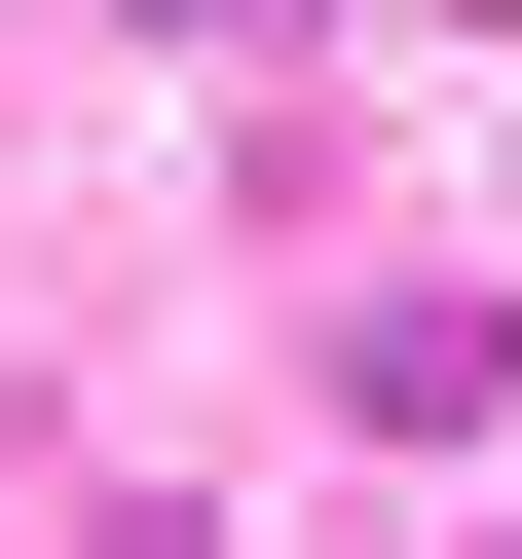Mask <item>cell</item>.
I'll return each instance as SVG.
<instances>
[{
	"instance_id": "cell-1",
	"label": "cell",
	"mask_w": 522,
	"mask_h": 559,
	"mask_svg": "<svg viewBox=\"0 0 522 559\" xmlns=\"http://www.w3.org/2000/svg\"><path fill=\"white\" fill-rule=\"evenodd\" d=\"M150 38H261V0H150Z\"/></svg>"
}]
</instances>
